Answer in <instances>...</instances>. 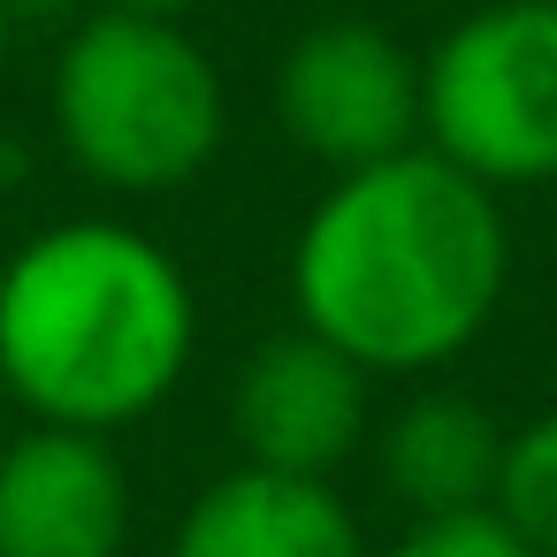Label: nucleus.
<instances>
[{
  "instance_id": "f257e3e1",
  "label": "nucleus",
  "mask_w": 557,
  "mask_h": 557,
  "mask_svg": "<svg viewBox=\"0 0 557 557\" xmlns=\"http://www.w3.org/2000/svg\"><path fill=\"white\" fill-rule=\"evenodd\" d=\"M511 283L504 191L435 146L329 176L290 237L298 329L382 374H435L481 344Z\"/></svg>"
},
{
  "instance_id": "f03ea898",
  "label": "nucleus",
  "mask_w": 557,
  "mask_h": 557,
  "mask_svg": "<svg viewBox=\"0 0 557 557\" xmlns=\"http://www.w3.org/2000/svg\"><path fill=\"white\" fill-rule=\"evenodd\" d=\"M191 351L199 290L138 222H47L0 268V389L47 428L115 435L161 412Z\"/></svg>"
},
{
  "instance_id": "7ed1b4c3",
  "label": "nucleus",
  "mask_w": 557,
  "mask_h": 557,
  "mask_svg": "<svg viewBox=\"0 0 557 557\" xmlns=\"http://www.w3.org/2000/svg\"><path fill=\"white\" fill-rule=\"evenodd\" d=\"M47 123L77 176L115 199H169L199 184L230 131V92L191 24L100 9L85 16L47 77Z\"/></svg>"
},
{
  "instance_id": "20e7f679",
  "label": "nucleus",
  "mask_w": 557,
  "mask_h": 557,
  "mask_svg": "<svg viewBox=\"0 0 557 557\" xmlns=\"http://www.w3.org/2000/svg\"><path fill=\"white\" fill-rule=\"evenodd\" d=\"M428 146L488 191L557 184V0H481L428 54Z\"/></svg>"
},
{
  "instance_id": "39448f33",
  "label": "nucleus",
  "mask_w": 557,
  "mask_h": 557,
  "mask_svg": "<svg viewBox=\"0 0 557 557\" xmlns=\"http://www.w3.org/2000/svg\"><path fill=\"white\" fill-rule=\"evenodd\" d=\"M275 123L329 176H351V169H374L389 153H412V146H428L420 54L397 32L367 24V16L306 24L275 62Z\"/></svg>"
},
{
  "instance_id": "423d86ee",
  "label": "nucleus",
  "mask_w": 557,
  "mask_h": 557,
  "mask_svg": "<svg viewBox=\"0 0 557 557\" xmlns=\"http://www.w3.org/2000/svg\"><path fill=\"white\" fill-rule=\"evenodd\" d=\"M374 374L313 329H283L230 374V443L237 466L336 481V466L367 443Z\"/></svg>"
},
{
  "instance_id": "0eeeda50",
  "label": "nucleus",
  "mask_w": 557,
  "mask_h": 557,
  "mask_svg": "<svg viewBox=\"0 0 557 557\" xmlns=\"http://www.w3.org/2000/svg\"><path fill=\"white\" fill-rule=\"evenodd\" d=\"M138 527L115 435L47 428L0 443V557H123Z\"/></svg>"
},
{
  "instance_id": "6e6552de",
  "label": "nucleus",
  "mask_w": 557,
  "mask_h": 557,
  "mask_svg": "<svg viewBox=\"0 0 557 557\" xmlns=\"http://www.w3.org/2000/svg\"><path fill=\"white\" fill-rule=\"evenodd\" d=\"M169 557H374V549L336 481L230 466L184 504Z\"/></svg>"
},
{
  "instance_id": "1a4fd4ad",
  "label": "nucleus",
  "mask_w": 557,
  "mask_h": 557,
  "mask_svg": "<svg viewBox=\"0 0 557 557\" xmlns=\"http://www.w3.org/2000/svg\"><path fill=\"white\" fill-rule=\"evenodd\" d=\"M504 435L511 428L466 389H420L382 428V481L412 519L488 511L496 473H504Z\"/></svg>"
},
{
  "instance_id": "9d476101",
  "label": "nucleus",
  "mask_w": 557,
  "mask_h": 557,
  "mask_svg": "<svg viewBox=\"0 0 557 557\" xmlns=\"http://www.w3.org/2000/svg\"><path fill=\"white\" fill-rule=\"evenodd\" d=\"M534 557H557V412H534L504 435V473L488 504Z\"/></svg>"
},
{
  "instance_id": "9b49d317",
  "label": "nucleus",
  "mask_w": 557,
  "mask_h": 557,
  "mask_svg": "<svg viewBox=\"0 0 557 557\" xmlns=\"http://www.w3.org/2000/svg\"><path fill=\"white\" fill-rule=\"evenodd\" d=\"M374 557H534L496 511H443V519H412L389 549Z\"/></svg>"
},
{
  "instance_id": "f8f14e48",
  "label": "nucleus",
  "mask_w": 557,
  "mask_h": 557,
  "mask_svg": "<svg viewBox=\"0 0 557 557\" xmlns=\"http://www.w3.org/2000/svg\"><path fill=\"white\" fill-rule=\"evenodd\" d=\"M108 9H131V16H161V24H191L207 0H108Z\"/></svg>"
},
{
  "instance_id": "ddd939ff",
  "label": "nucleus",
  "mask_w": 557,
  "mask_h": 557,
  "mask_svg": "<svg viewBox=\"0 0 557 557\" xmlns=\"http://www.w3.org/2000/svg\"><path fill=\"white\" fill-rule=\"evenodd\" d=\"M9 47H16V0H0V77H9Z\"/></svg>"
},
{
  "instance_id": "4468645a",
  "label": "nucleus",
  "mask_w": 557,
  "mask_h": 557,
  "mask_svg": "<svg viewBox=\"0 0 557 557\" xmlns=\"http://www.w3.org/2000/svg\"><path fill=\"white\" fill-rule=\"evenodd\" d=\"M16 9H39V0H16Z\"/></svg>"
}]
</instances>
